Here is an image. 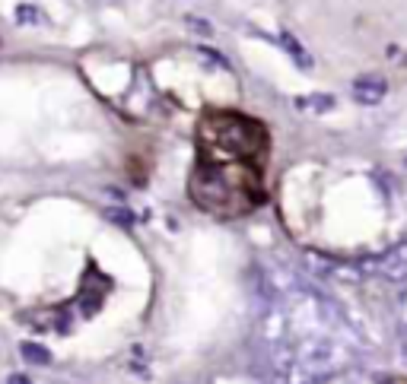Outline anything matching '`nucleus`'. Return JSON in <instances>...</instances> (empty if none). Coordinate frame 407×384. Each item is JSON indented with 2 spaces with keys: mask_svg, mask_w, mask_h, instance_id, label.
<instances>
[{
  "mask_svg": "<svg viewBox=\"0 0 407 384\" xmlns=\"http://www.w3.org/2000/svg\"><path fill=\"white\" fill-rule=\"evenodd\" d=\"M280 45L286 48V54H290V58L296 61V64H300L302 70H309V67H312V58H309V51L302 48V45H300L296 39H293L290 32H280Z\"/></svg>",
  "mask_w": 407,
  "mask_h": 384,
  "instance_id": "obj_6",
  "label": "nucleus"
},
{
  "mask_svg": "<svg viewBox=\"0 0 407 384\" xmlns=\"http://www.w3.org/2000/svg\"><path fill=\"white\" fill-rule=\"evenodd\" d=\"M17 19H19V23H35V19H39V13H35L32 7H19L17 10Z\"/></svg>",
  "mask_w": 407,
  "mask_h": 384,
  "instance_id": "obj_11",
  "label": "nucleus"
},
{
  "mask_svg": "<svg viewBox=\"0 0 407 384\" xmlns=\"http://www.w3.org/2000/svg\"><path fill=\"white\" fill-rule=\"evenodd\" d=\"M261 346L267 368L283 384H318L357 359V334L344 311L296 279H280L267 289Z\"/></svg>",
  "mask_w": 407,
  "mask_h": 384,
  "instance_id": "obj_1",
  "label": "nucleus"
},
{
  "mask_svg": "<svg viewBox=\"0 0 407 384\" xmlns=\"http://www.w3.org/2000/svg\"><path fill=\"white\" fill-rule=\"evenodd\" d=\"M191 200L216 216H245L264 200L261 162L198 156V165L188 181Z\"/></svg>",
  "mask_w": 407,
  "mask_h": 384,
  "instance_id": "obj_2",
  "label": "nucleus"
},
{
  "mask_svg": "<svg viewBox=\"0 0 407 384\" xmlns=\"http://www.w3.org/2000/svg\"><path fill=\"white\" fill-rule=\"evenodd\" d=\"M105 216H108L112 222H118V226H125V229H127V226H134V213L121 210V206H115V210H108Z\"/></svg>",
  "mask_w": 407,
  "mask_h": 384,
  "instance_id": "obj_10",
  "label": "nucleus"
},
{
  "mask_svg": "<svg viewBox=\"0 0 407 384\" xmlns=\"http://www.w3.org/2000/svg\"><path fill=\"white\" fill-rule=\"evenodd\" d=\"M296 105H300L302 111H331L334 98L331 96H302V98H296Z\"/></svg>",
  "mask_w": 407,
  "mask_h": 384,
  "instance_id": "obj_7",
  "label": "nucleus"
},
{
  "mask_svg": "<svg viewBox=\"0 0 407 384\" xmlns=\"http://www.w3.org/2000/svg\"><path fill=\"white\" fill-rule=\"evenodd\" d=\"M359 270H363V273H379V277L388 279V283H404L407 279V238L398 242L395 248H388L385 254L373 257L369 264H359Z\"/></svg>",
  "mask_w": 407,
  "mask_h": 384,
  "instance_id": "obj_4",
  "label": "nucleus"
},
{
  "mask_svg": "<svg viewBox=\"0 0 407 384\" xmlns=\"http://www.w3.org/2000/svg\"><path fill=\"white\" fill-rule=\"evenodd\" d=\"M388 92V83L382 76H359L353 83V98H357L359 105H379Z\"/></svg>",
  "mask_w": 407,
  "mask_h": 384,
  "instance_id": "obj_5",
  "label": "nucleus"
},
{
  "mask_svg": "<svg viewBox=\"0 0 407 384\" xmlns=\"http://www.w3.org/2000/svg\"><path fill=\"white\" fill-rule=\"evenodd\" d=\"M7 384H32V381H29V378H25V375H13Z\"/></svg>",
  "mask_w": 407,
  "mask_h": 384,
  "instance_id": "obj_13",
  "label": "nucleus"
},
{
  "mask_svg": "<svg viewBox=\"0 0 407 384\" xmlns=\"http://www.w3.org/2000/svg\"><path fill=\"white\" fill-rule=\"evenodd\" d=\"M398 334H401V350L407 356V292L401 295V305H398Z\"/></svg>",
  "mask_w": 407,
  "mask_h": 384,
  "instance_id": "obj_9",
  "label": "nucleus"
},
{
  "mask_svg": "<svg viewBox=\"0 0 407 384\" xmlns=\"http://www.w3.org/2000/svg\"><path fill=\"white\" fill-rule=\"evenodd\" d=\"M188 25H191V29H198V32H200V35H210V23H200V19L188 17Z\"/></svg>",
  "mask_w": 407,
  "mask_h": 384,
  "instance_id": "obj_12",
  "label": "nucleus"
},
{
  "mask_svg": "<svg viewBox=\"0 0 407 384\" xmlns=\"http://www.w3.org/2000/svg\"><path fill=\"white\" fill-rule=\"evenodd\" d=\"M19 352H23L25 362H35V365H48L51 362V352L45 350L42 343H23L19 346Z\"/></svg>",
  "mask_w": 407,
  "mask_h": 384,
  "instance_id": "obj_8",
  "label": "nucleus"
},
{
  "mask_svg": "<svg viewBox=\"0 0 407 384\" xmlns=\"http://www.w3.org/2000/svg\"><path fill=\"white\" fill-rule=\"evenodd\" d=\"M198 156L261 162L267 156L264 124L239 115V111H207L198 121Z\"/></svg>",
  "mask_w": 407,
  "mask_h": 384,
  "instance_id": "obj_3",
  "label": "nucleus"
}]
</instances>
